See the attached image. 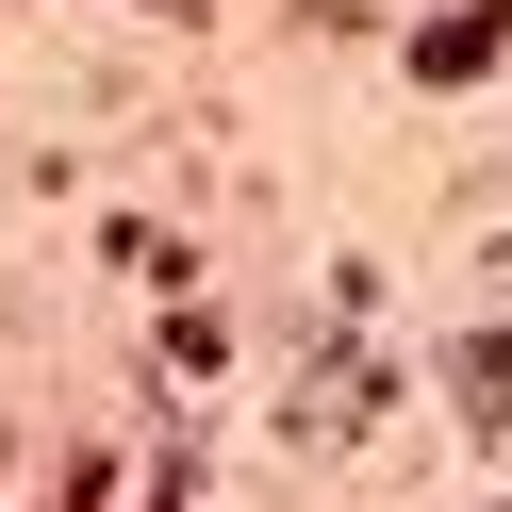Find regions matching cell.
Here are the masks:
<instances>
[{
    "label": "cell",
    "instance_id": "1",
    "mask_svg": "<svg viewBox=\"0 0 512 512\" xmlns=\"http://www.w3.org/2000/svg\"><path fill=\"white\" fill-rule=\"evenodd\" d=\"M496 17H512V0H463V17H446L413 67H430V83H479V67H496Z\"/></svg>",
    "mask_w": 512,
    "mask_h": 512
},
{
    "label": "cell",
    "instance_id": "2",
    "mask_svg": "<svg viewBox=\"0 0 512 512\" xmlns=\"http://www.w3.org/2000/svg\"><path fill=\"white\" fill-rule=\"evenodd\" d=\"M463 430H512V347H496V331L463 347Z\"/></svg>",
    "mask_w": 512,
    "mask_h": 512
}]
</instances>
